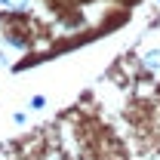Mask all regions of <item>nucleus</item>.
Returning a JSON list of instances; mask_svg holds the SVG:
<instances>
[{"label": "nucleus", "instance_id": "1", "mask_svg": "<svg viewBox=\"0 0 160 160\" xmlns=\"http://www.w3.org/2000/svg\"><path fill=\"white\" fill-rule=\"evenodd\" d=\"M145 65H148V68H160V49H151V52L145 56Z\"/></svg>", "mask_w": 160, "mask_h": 160}, {"label": "nucleus", "instance_id": "2", "mask_svg": "<svg viewBox=\"0 0 160 160\" xmlns=\"http://www.w3.org/2000/svg\"><path fill=\"white\" fill-rule=\"evenodd\" d=\"M3 3H9V6H25V0H3Z\"/></svg>", "mask_w": 160, "mask_h": 160}]
</instances>
